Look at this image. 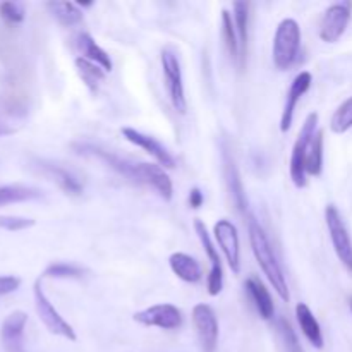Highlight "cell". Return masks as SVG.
<instances>
[{"label": "cell", "mask_w": 352, "mask_h": 352, "mask_svg": "<svg viewBox=\"0 0 352 352\" xmlns=\"http://www.w3.org/2000/svg\"><path fill=\"white\" fill-rule=\"evenodd\" d=\"M325 220L337 258L342 261V265L347 268V272L352 274V239L346 223H344L342 215H340V212L337 210V206H327Z\"/></svg>", "instance_id": "obj_6"}, {"label": "cell", "mask_w": 352, "mask_h": 352, "mask_svg": "<svg viewBox=\"0 0 352 352\" xmlns=\"http://www.w3.org/2000/svg\"><path fill=\"white\" fill-rule=\"evenodd\" d=\"M78 48L81 52V57H85L86 60L93 62V64L100 65L105 72H110L113 69L112 58L110 55L93 40V36L89 33H81L78 36Z\"/></svg>", "instance_id": "obj_22"}, {"label": "cell", "mask_w": 352, "mask_h": 352, "mask_svg": "<svg viewBox=\"0 0 352 352\" xmlns=\"http://www.w3.org/2000/svg\"><path fill=\"white\" fill-rule=\"evenodd\" d=\"M318 133V113L311 112L306 117L301 131L298 134L294 146H292L291 155V179L296 188H305L306 186V155H308L309 144L313 138Z\"/></svg>", "instance_id": "obj_3"}, {"label": "cell", "mask_w": 352, "mask_h": 352, "mask_svg": "<svg viewBox=\"0 0 352 352\" xmlns=\"http://www.w3.org/2000/svg\"><path fill=\"white\" fill-rule=\"evenodd\" d=\"M351 9L352 3L340 2L333 3L325 10L322 24H320V38L325 43H336L342 38L351 21Z\"/></svg>", "instance_id": "obj_12"}, {"label": "cell", "mask_w": 352, "mask_h": 352, "mask_svg": "<svg viewBox=\"0 0 352 352\" xmlns=\"http://www.w3.org/2000/svg\"><path fill=\"white\" fill-rule=\"evenodd\" d=\"M43 275L52 278H81L85 270L72 263H52L45 268Z\"/></svg>", "instance_id": "obj_31"}, {"label": "cell", "mask_w": 352, "mask_h": 352, "mask_svg": "<svg viewBox=\"0 0 352 352\" xmlns=\"http://www.w3.org/2000/svg\"><path fill=\"white\" fill-rule=\"evenodd\" d=\"M299 50H301V28L298 21L282 19L277 26L274 36V48H272V58H274L275 67L285 71L292 67L298 60Z\"/></svg>", "instance_id": "obj_2"}, {"label": "cell", "mask_w": 352, "mask_h": 352, "mask_svg": "<svg viewBox=\"0 0 352 352\" xmlns=\"http://www.w3.org/2000/svg\"><path fill=\"white\" fill-rule=\"evenodd\" d=\"M33 294H34V308H36L38 318L43 322V325L47 327V330L54 336L64 337V339L71 340V342H76V332L72 329L71 323L65 322L64 318L60 316V313L55 309V306L52 305L50 299L47 298V294L41 289V282L36 280L34 282L33 287Z\"/></svg>", "instance_id": "obj_4"}, {"label": "cell", "mask_w": 352, "mask_h": 352, "mask_svg": "<svg viewBox=\"0 0 352 352\" xmlns=\"http://www.w3.org/2000/svg\"><path fill=\"white\" fill-rule=\"evenodd\" d=\"M323 141H325L323 131L318 129L306 155V174L315 175V177L322 175L323 170Z\"/></svg>", "instance_id": "obj_27"}, {"label": "cell", "mask_w": 352, "mask_h": 352, "mask_svg": "<svg viewBox=\"0 0 352 352\" xmlns=\"http://www.w3.org/2000/svg\"><path fill=\"white\" fill-rule=\"evenodd\" d=\"M352 127V96L346 102L340 103L339 109L333 112L332 120H330V129L336 134L347 133Z\"/></svg>", "instance_id": "obj_29"}, {"label": "cell", "mask_w": 352, "mask_h": 352, "mask_svg": "<svg viewBox=\"0 0 352 352\" xmlns=\"http://www.w3.org/2000/svg\"><path fill=\"white\" fill-rule=\"evenodd\" d=\"M168 265H170V270L177 275V278H181L182 282H188V284H196V282L201 280L203 270L201 265L198 263L196 258H192L191 254L186 253H174L168 258Z\"/></svg>", "instance_id": "obj_20"}, {"label": "cell", "mask_w": 352, "mask_h": 352, "mask_svg": "<svg viewBox=\"0 0 352 352\" xmlns=\"http://www.w3.org/2000/svg\"><path fill=\"white\" fill-rule=\"evenodd\" d=\"M234 24H236L237 40H239V64L244 69L248 57V40H250V3L234 2Z\"/></svg>", "instance_id": "obj_19"}, {"label": "cell", "mask_w": 352, "mask_h": 352, "mask_svg": "<svg viewBox=\"0 0 352 352\" xmlns=\"http://www.w3.org/2000/svg\"><path fill=\"white\" fill-rule=\"evenodd\" d=\"M275 325H277L278 337H280V342L282 346H284L285 352H302V347L301 344H299L298 336H296L294 329H292V325L287 322V320L278 318Z\"/></svg>", "instance_id": "obj_30"}, {"label": "cell", "mask_w": 352, "mask_h": 352, "mask_svg": "<svg viewBox=\"0 0 352 352\" xmlns=\"http://www.w3.org/2000/svg\"><path fill=\"white\" fill-rule=\"evenodd\" d=\"M40 167L43 168V170L47 172V174L50 175V177L54 179V181L57 182V184L60 186L67 195L79 196L82 192V184L79 182V179L76 177L72 172L65 170V168L58 167V165L55 164H48V162H41Z\"/></svg>", "instance_id": "obj_23"}, {"label": "cell", "mask_w": 352, "mask_h": 352, "mask_svg": "<svg viewBox=\"0 0 352 352\" xmlns=\"http://www.w3.org/2000/svg\"><path fill=\"white\" fill-rule=\"evenodd\" d=\"M138 184L148 186L153 189L164 201H170L174 196V186H172L170 177L165 172L164 167L157 164H148V162H140L138 168Z\"/></svg>", "instance_id": "obj_14"}, {"label": "cell", "mask_w": 352, "mask_h": 352, "mask_svg": "<svg viewBox=\"0 0 352 352\" xmlns=\"http://www.w3.org/2000/svg\"><path fill=\"white\" fill-rule=\"evenodd\" d=\"M246 291L250 294L251 301H253L254 308H256L258 315L263 320H272L275 315V305L274 299H272L270 291L265 287L263 282L256 277V275H251L246 280Z\"/></svg>", "instance_id": "obj_18"}, {"label": "cell", "mask_w": 352, "mask_h": 352, "mask_svg": "<svg viewBox=\"0 0 352 352\" xmlns=\"http://www.w3.org/2000/svg\"><path fill=\"white\" fill-rule=\"evenodd\" d=\"M47 9L57 19L58 24L65 28L78 26L82 21V10L78 3L72 2H48Z\"/></svg>", "instance_id": "obj_24"}, {"label": "cell", "mask_w": 352, "mask_h": 352, "mask_svg": "<svg viewBox=\"0 0 352 352\" xmlns=\"http://www.w3.org/2000/svg\"><path fill=\"white\" fill-rule=\"evenodd\" d=\"M213 237L222 250L227 263H229L232 274L239 275L241 272V243L237 227L230 220L222 219L213 227Z\"/></svg>", "instance_id": "obj_11"}, {"label": "cell", "mask_w": 352, "mask_h": 352, "mask_svg": "<svg viewBox=\"0 0 352 352\" xmlns=\"http://www.w3.org/2000/svg\"><path fill=\"white\" fill-rule=\"evenodd\" d=\"M12 133V129H7V127H3L2 124H0V136H2V134H10Z\"/></svg>", "instance_id": "obj_35"}, {"label": "cell", "mask_w": 352, "mask_h": 352, "mask_svg": "<svg viewBox=\"0 0 352 352\" xmlns=\"http://www.w3.org/2000/svg\"><path fill=\"white\" fill-rule=\"evenodd\" d=\"M349 306H351V311H352V298H351V301H349Z\"/></svg>", "instance_id": "obj_36"}, {"label": "cell", "mask_w": 352, "mask_h": 352, "mask_svg": "<svg viewBox=\"0 0 352 352\" xmlns=\"http://www.w3.org/2000/svg\"><path fill=\"white\" fill-rule=\"evenodd\" d=\"M28 315L24 311H12L2 322L0 340L6 352H26L24 351V329H26Z\"/></svg>", "instance_id": "obj_16"}, {"label": "cell", "mask_w": 352, "mask_h": 352, "mask_svg": "<svg viewBox=\"0 0 352 352\" xmlns=\"http://www.w3.org/2000/svg\"><path fill=\"white\" fill-rule=\"evenodd\" d=\"M162 69H164L165 88L168 91V98H170L172 107H174L175 112L186 113L188 102H186L181 62H179L177 54L172 48H165L162 52Z\"/></svg>", "instance_id": "obj_5"}, {"label": "cell", "mask_w": 352, "mask_h": 352, "mask_svg": "<svg viewBox=\"0 0 352 352\" xmlns=\"http://www.w3.org/2000/svg\"><path fill=\"white\" fill-rule=\"evenodd\" d=\"M313 82V76L311 72L302 71L292 79L291 88L287 91V98H285V105L284 110H282V117H280V133H287L289 129L292 127V122H294V113H296V107H298L299 100L308 93V89L311 88Z\"/></svg>", "instance_id": "obj_15"}, {"label": "cell", "mask_w": 352, "mask_h": 352, "mask_svg": "<svg viewBox=\"0 0 352 352\" xmlns=\"http://www.w3.org/2000/svg\"><path fill=\"white\" fill-rule=\"evenodd\" d=\"M41 198V191L31 186L9 184L0 186V206L12 205V203L31 201V199Z\"/></svg>", "instance_id": "obj_25"}, {"label": "cell", "mask_w": 352, "mask_h": 352, "mask_svg": "<svg viewBox=\"0 0 352 352\" xmlns=\"http://www.w3.org/2000/svg\"><path fill=\"white\" fill-rule=\"evenodd\" d=\"M222 36L230 58H232L236 64H239V40H237L236 24H234L232 14L227 9L222 10Z\"/></svg>", "instance_id": "obj_28"}, {"label": "cell", "mask_w": 352, "mask_h": 352, "mask_svg": "<svg viewBox=\"0 0 352 352\" xmlns=\"http://www.w3.org/2000/svg\"><path fill=\"white\" fill-rule=\"evenodd\" d=\"M134 322L143 327H155L162 330H177L182 327V313L177 306L168 305H155L146 309L134 313Z\"/></svg>", "instance_id": "obj_10"}, {"label": "cell", "mask_w": 352, "mask_h": 352, "mask_svg": "<svg viewBox=\"0 0 352 352\" xmlns=\"http://www.w3.org/2000/svg\"><path fill=\"white\" fill-rule=\"evenodd\" d=\"M72 148L76 150V153L82 155V157L96 158V160L103 162L109 168L116 170L117 174L124 175L126 179H129V181L136 182L138 184V168H140V164H136V162H131L127 160V158H122L119 157V155L112 153V151L103 150L98 144L76 143Z\"/></svg>", "instance_id": "obj_7"}, {"label": "cell", "mask_w": 352, "mask_h": 352, "mask_svg": "<svg viewBox=\"0 0 352 352\" xmlns=\"http://www.w3.org/2000/svg\"><path fill=\"white\" fill-rule=\"evenodd\" d=\"M223 174H226V182L227 188H229L230 196H232L234 203H236L237 210H239L243 215H250V206H248L246 192H244L243 181H241L239 170L236 167V162L230 157V153L227 150H223Z\"/></svg>", "instance_id": "obj_17"}, {"label": "cell", "mask_w": 352, "mask_h": 352, "mask_svg": "<svg viewBox=\"0 0 352 352\" xmlns=\"http://www.w3.org/2000/svg\"><path fill=\"white\" fill-rule=\"evenodd\" d=\"M296 318H298L299 327H301V332L305 333V337L308 339V342L311 344L316 349H322L323 347V332L322 327H320L318 320L315 318L313 311L309 309L308 305L305 302H299L296 306Z\"/></svg>", "instance_id": "obj_21"}, {"label": "cell", "mask_w": 352, "mask_h": 352, "mask_svg": "<svg viewBox=\"0 0 352 352\" xmlns=\"http://www.w3.org/2000/svg\"><path fill=\"white\" fill-rule=\"evenodd\" d=\"M203 201H205V196H203L201 189L192 188L191 191H189V206H191L192 210H198L203 206Z\"/></svg>", "instance_id": "obj_34"}, {"label": "cell", "mask_w": 352, "mask_h": 352, "mask_svg": "<svg viewBox=\"0 0 352 352\" xmlns=\"http://www.w3.org/2000/svg\"><path fill=\"white\" fill-rule=\"evenodd\" d=\"M192 323L198 333L203 352H215L219 346V320L210 305H196L192 308Z\"/></svg>", "instance_id": "obj_9"}, {"label": "cell", "mask_w": 352, "mask_h": 352, "mask_svg": "<svg viewBox=\"0 0 352 352\" xmlns=\"http://www.w3.org/2000/svg\"><path fill=\"white\" fill-rule=\"evenodd\" d=\"M21 280L14 275H0V296L12 294L19 289Z\"/></svg>", "instance_id": "obj_33"}, {"label": "cell", "mask_w": 352, "mask_h": 352, "mask_svg": "<svg viewBox=\"0 0 352 352\" xmlns=\"http://www.w3.org/2000/svg\"><path fill=\"white\" fill-rule=\"evenodd\" d=\"M120 133H122V136L126 138L131 144L141 148V150L146 151L150 157H153L160 167L175 168V158L172 157L170 151H168L160 141L155 140L153 136H148V134L141 133V131L138 129H133V127H122Z\"/></svg>", "instance_id": "obj_13"}, {"label": "cell", "mask_w": 352, "mask_h": 352, "mask_svg": "<svg viewBox=\"0 0 352 352\" xmlns=\"http://www.w3.org/2000/svg\"><path fill=\"white\" fill-rule=\"evenodd\" d=\"M248 232H250L251 250H253V254L254 258H256L258 265H260L261 272H263L265 277L268 278V282H270V285L274 287V291L277 292L278 298H280L282 301L287 302L291 294H289L284 270H282L280 263H278L277 256H275V251L274 248H272L267 232H265V229L261 227V223L254 219L253 213L248 215Z\"/></svg>", "instance_id": "obj_1"}, {"label": "cell", "mask_w": 352, "mask_h": 352, "mask_svg": "<svg viewBox=\"0 0 352 352\" xmlns=\"http://www.w3.org/2000/svg\"><path fill=\"white\" fill-rule=\"evenodd\" d=\"M0 16L7 23L19 24L26 17V10H24L23 3L19 2H2L0 3Z\"/></svg>", "instance_id": "obj_32"}, {"label": "cell", "mask_w": 352, "mask_h": 352, "mask_svg": "<svg viewBox=\"0 0 352 352\" xmlns=\"http://www.w3.org/2000/svg\"><path fill=\"white\" fill-rule=\"evenodd\" d=\"M195 230L198 234V239L201 243L203 250H205L206 256L210 260V275H208V294L212 298L219 296L223 289V268H222V260H220L219 250L215 248L212 236L208 234L205 222L199 219L195 220Z\"/></svg>", "instance_id": "obj_8"}, {"label": "cell", "mask_w": 352, "mask_h": 352, "mask_svg": "<svg viewBox=\"0 0 352 352\" xmlns=\"http://www.w3.org/2000/svg\"><path fill=\"white\" fill-rule=\"evenodd\" d=\"M74 65H76V69H78L79 78H81L82 82H85V85H86V88H88L89 91H91L93 95H95V93L98 91L100 82H102L103 79H105L107 72L103 71V69L100 67V65H96V64H93V62L86 60L85 57H78V58H76Z\"/></svg>", "instance_id": "obj_26"}]
</instances>
